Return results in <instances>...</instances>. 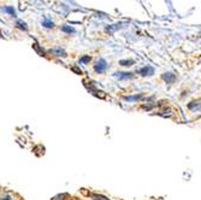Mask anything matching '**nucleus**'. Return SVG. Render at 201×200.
Wrapping results in <instances>:
<instances>
[{
	"mask_svg": "<svg viewBox=\"0 0 201 200\" xmlns=\"http://www.w3.org/2000/svg\"><path fill=\"white\" fill-rule=\"evenodd\" d=\"M106 69H107V63H106L105 59H100V60H98V62L94 64V71L98 72V74L104 72Z\"/></svg>",
	"mask_w": 201,
	"mask_h": 200,
	"instance_id": "obj_1",
	"label": "nucleus"
},
{
	"mask_svg": "<svg viewBox=\"0 0 201 200\" xmlns=\"http://www.w3.org/2000/svg\"><path fill=\"white\" fill-rule=\"evenodd\" d=\"M154 71H155L154 67H145L142 69H140V70H137V72L140 75H142V76H152L154 74Z\"/></svg>",
	"mask_w": 201,
	"mask_h": 200,
	"instance_id": "obj_2",
	"label": "nucleus"
},
{
	"mask_svg": "<svg viewBox=\"0 0 201 200\" xmlns=\"http://www.w3.org/2000/svg\"><path fill=\"white\" fill-rule=\"evenodd\" d=\"M113 76L118 80H128V78H133L134 74L133 72H114Z\"/></svg>",
	"mask_w": 201,
	"mask_h": 200,
	"instance_id": "obj_3",
	"label": "nucleus"
},
{
	"mask_svg": "<svg viewBox=\"0 0 201 200\" xmlns=\"http://www.w3.org/2000/svg\"><path fill=\"white\" fill-rule=\"evenodd\" d=\"M145 95L143 94H135V95H124L123 100L125 101H129V102H133V101H137V100L142 99Z\"/></svg>",
	"mask_w": 201,
	"mask_h": 200,
	"instance_id": "obj_4",
	"label": "nucleus"
},
{
	"mask_svg": "<svg viewBox=\"0 0 201 200\" xmlns=\"http://www.w3.org/2000/svg\"><path fill=\"white\" fill-rule=\"evenodd\" d=\"M162 77H163V80H164L166 83H173L175 80H176V76H175L172 72H165Z\"/></svg>",
	"mask_w": 201,
	"mask_h": 200,
	"instance_id": "obj_5",
	"label": "nucleus"
},
{
	"mask_svg": "<svg viewBox=\"0 0 201 200\" xmlns=\"http://www.w3.org/2000/svg\"><path fill=\"white\" fill-rule=\"evenodd\" d=\"M134 63H135V60H133V59H129V60H119V64L123 65V67H130V65H133Z\"/></svg>",
	"mask_w": 201,
	"mask_h": 200,
	"instance_id": "obj_6",
	"label": "nucleus"
},
{
	"mask_svg": "<svg viewBox=\"0 0 201 200\" xmlns=\"http://www.w3.org/2000/svg\"><path fill=\"white\" fill-rule=\"evenodd\" d=\"M199 109L200 107V102L199 101H192L190 104H188V109L189 110H194V109Z\"/></svg>",
	"mask_w": 201,
	"mask_h": 200,
	"instance_id": "obj_7",
	"label": "nucleus"
},
{
	"mask_svg": "<svg viewBox=\"0 0 201 200\" xmlns=\"http://www.w3.org/2000/svg\"><path fill=\"white\" fill-rule=\"evenodd\" d=\"M90 197H92L94 200H110V199H107V198H105L104 195H100V194H94V193H92V194H90Z\"/></svg>",
	"mask_w": 201,
	"mask_h": 200,
	"instance_id": "obj_8",
	"label": "nucleus"
},
{
	"mask_svg": "<svg viewBox=\"0 0 201 200\" xmlns=\"http://www.w3.org/2000/svg\"><path fill=\"white\" fill-rule=\"evenodd\" d=\"M89 60H90V57L89 56H84V57H82L80 59V64H87Z\"/></svg>",
	"mask_w": 201,
	"mask_h": 200,
	"instance_id": "obj_9",
	"label": "nucleus"
},
{
	"mask_svg": "<svg viewBox=\"0 0 201 200\" xmlns=\"http://www.w3.org/2000/svg\"><path fill=\"white\" fill-rule=\"evenodd\" d=\"M53 52H56L57 53V56H65L64 54V51L63 50H60V48H54V50H52Z\"/></svg>",
	"mask_w": 201,
	"mask_h": 200,
	"instance_id": "obj_10",
	"label": "nucleus"
},
{
	"mask_svg": "<svg viewBox=\"0 0 201 200\" xmlns=\"http://www.w3.org/2000/svg\"><path fill=\"white\" fill-rule=\"evenodd\" d=\"M43 26H45L46 28H52V27H53V22H51V21H45V22H43Z\"/></svg>",
	"mask_w": 201,
	"mask_h": 200,
	"instance_id": "obj_11",
	"label": "nucleus"
},
{
	"mask_svg": "<svg viewBox=\"0 0 201 200\" xmlns=\"http://www.w3.org/2000/svg\"><path fill=\"white\" fill-rule=\"evenodd\" d=\"M67 194H59V195H57V197H54L52 200H63V198H66Z\"/></svg>",
	"mask_w": 201,
	"mask_h": 200,
	"instance_id": "obj_12",
	"label": "nucleus"
},
{
	"mask_svg": "<svg viewBox=\"0 0 201 200\" xmlns=\"http://www.w3.org/2000/svg\"><path fill=\"white\" fill-rule=\"evenodd\" d=\"M62 30H63V32H66V33H73V29L70 28V27H63Z\"/></svg>",
	"mask_w": 201,
	"mask_h": 200,
	"instance_id": "obj_13",
	"label": "nucleus"
},
{
	"mask_svg": "<svg viewBox=\"0 0 201 200\" xmlns=\"http://www.w3.org/2000/svg\"><path fill=\"white\" fill-rule=\"evenodd\" d=\"M5 11H7L9 13H11L12 16H15V10L12 7H5Z\"/></svg>",
	"mask_w": 201,
	"mask_h": 200,
	"instance_id": "obj_14",
	"label": "nucleus"
},
{
	"mask_svg": "<svg viewBox=\"0 0 201 200\" xmlns=\"http://www.w3.org/2000/svg\"><path fill=\"white\" fill-rule=\"evenodd\" d=\"M17 24L19 26V28H22V29H24V30L27 29V27H26V24H24V23H22V22H18Z\"/></svg>",
	"mask_w": 201,
	"mask_h": 200,
	"instance_id": "obj_15",
	"label": "nucleus"
},
{
	"mask_svg": "<svg viewBox=\"0 0 201 200\" xmlns=\"http://www.w3.org/2000/svg\"><path fill=\"white\" fill-rule=\"evenodd\" d=\"M2 200H11V197L10 195H6L5 198H2Z\"/></svg>",
	"mask_w": 201,
	"mask_h": 200,
	"instance_id": "obj_16",
	"label": "nucleus"
}]
</instances>
